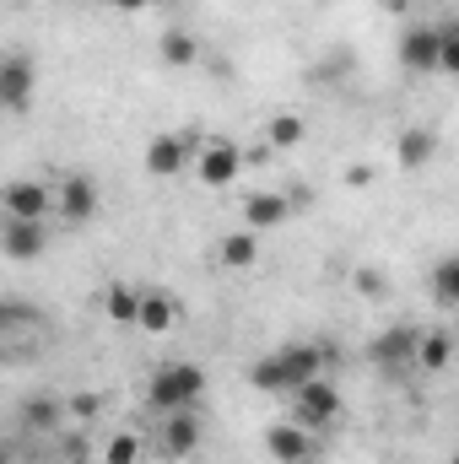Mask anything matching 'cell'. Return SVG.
I'll return each mask as SVG.
<instances>
[{
    "label": "cell",
    "instance_id": "cell-1",
    "mask_svg": "<svg viewBox=\"0 0 459 464\" xmlns=\"http://www.w3.org/2000/svg\"><path fill=\"white\" fill-rule=\"evenodd\" d=\"M206 394V372L195 362H162L146 383V405L157 416H173V411H195Z\"/></svg>",
    "mask_w": 459,
    "mask_h": 464
},
{
    "label": "cell",
    "instance_id": "cell-2",
    "mask_svg": "<svg viewBox=\"0 0 459 464\" xmlns=\"http://www.w3.org/2000/svg\"><path fill=\"white\" fill-rule=\"evenodd\" d=\"M292 421H303L308 432H325V427H336V421H341V389H336L330 378H314V383H303V389L292 394Z\"/></svg>",
    "mask_w": 459,
    "mask_h": 464
},
{
    "label": "cell",
    "instance_id": "cell-3",
    "mask_svg": "<svg viewBox=\"0 0 459 464\" xmlns=\"http://www.w3.org/2000/svg\"><path fill=\"white\" fill-rule=\"evenodd\" d=\"M400 65H405L411 76H438V71H444V27H427V22L405 27V38H400Z\"/></svg>",
    "mask_w": 459,
    "mask_h": 464
},
{
    "label": "cell",
    "instance_id": "cell-4",
    "mask_svg": "<svg viewBox=\"0 0 459 464\" xmlns=\"http://www.w3.org/2000/svg\"><path fill=\"white\" fill-rule=\"evenodd\" d=\"M243 162H249V151L238 146V140H228V135H211L206 146H200V184H211V189H228L232 179L243 173Z\"/></svg>",
    "mask_w": 459,
    "mask_h": 464
},
{
    "label": "cell",
    "instance_id": "cell-5",
    "mask_svg": "<svg viewBox=\"0 0 459 464\" xmlns=\"http://www.w3.org/2000/svg\"><path fill=\"white\" fill-rule=\"evenodd\" d=\"M265 454L276 464H314V432L303 427V421H276L270 432H265Z\"/></svg>",
    "mask_w": 459,
    "mask_h": 464
},
{
    "label": "cell",
    "instance_id": "cell-6",
    "mask_svg": "<svg viewBox=\"0 0 459 464\" xmlns=\"http://www.w3.org/2000/svg\"><path fill=\"white\" fill-rule=\"evenodd\" d=\"M184 168H190V135L162 130V135L146 140V173H151V179H179Z\"/></svg>",
    "mask_w": 459,
    "mask_h": 464
},
{
    "label": "cell",
    "instance_id": "cell-7",
    "mask_svg": "<svg viewBox=\"0 0 459 464\" xmlns=\"http://www.w3.org/2000/svg\"><path fill=\"white\" fill-rule=\"evenodd\" d=\"M0 248H5V259H11V265L44 259V248H49V232H44V222H27V217H5V227H0Z\"/></svg>",
    "mask_w": 459,
    "mask_h": 464
},
{
    "label": "cell",
    "instance_id": "cell-8",
    "mask_svg": "<svg viewBox=\"0 0 459 464\" xmlns=\"http://www.w3.org/2000/svg\"><path fill=\"white\" fill-rule=\"evenodd\" d=\"M54 211V189L38 179H11L5 184V217H27V222H49Z\"/></svg>",
    "mask_w": 459,
    "mask_h": 464
},
{
    "label": "cell",
    "instance_id": "cell-9",
    "mask_svg": "<svg viewBox=\"0 0 459 464\" xmlns=\"http://www.w3.org/2000/svg\"><path fill=\"white\" fill-rule=\"evenodd\" d=\"M54 211L71 222V227H82V222H93L98 217V184L87 179V173H71L60 189H54Z\"/></svg>",
    "mask_w": 459,
    "mask_h": 464
},
{
    "label": "cell",
    "instance_id": "cell-10",
    "mask_svg": "<svg viewBox=\"0 0 459 464\" xmlns=\"http://www.w3.org/2000/svg\"><path fill=\"white\" fill-rule=\"evenodd\" d=\"M157 449H162V459H190V454L200 449V416H195V411H173V416H162Z\"/></svg>",
    "mask_w": 459,
    "mask_h": 464
},
{
    "label": "cell",
    "instance_id": "cell-11",
    "mask_svg": "<svg viewBox=\"0 0 459 464\" xmlns=\"http://www.w3.org/2000/svg\"><path fill=\"white\" fill-rule=\"evenodd\" d=\"M416 341H422V330L395 324V330H384V335L373 341V362H378V367H416Z\"/></svg>",
    "mask_w": 459,
    "mask_h": 464
},
{
    "label": "cell",
    "instance_id": "cell-12",
    "mask_svg": "<svg viewBox=\"0 0 459 464\" xmlns=\"http://www.w3.org/2000/svg\"><path fill=\"white\" fill-rule=\"evenodd\" d=\"M0 103H5V114H27V103H33V65L16 54L0 65Z\"/></svg>",
    "mask_w": 459,
    "mask_h": 464
},
{
    "label": "cell",
    "instance_id": "cell-13",
    "mask_svg": "<svg viewBox=\"0 0 459 464\" xmlns=\"http://www.w3.org/2000/svg\"><path fill=\"white\" fill-rule=\"evenodd\" d=\"M433 157H438V135H433L427 124H411V130H400V140H395V162H400L405 173H422Z\"/></svg>",
    "mask_w": 459,
    "mask_h": 464
},
{
    "label": "cell",
    "instance_id": "cell-14",
    "mask_svg": "<svg viewBox=\"0 0 459 464\" xmlns=\"http://www.w3.org/2000/svg\"><path fill=\"white\" fill-rule=\"evenodd\" d=\"M287 217H292V200H287V195H276V189H259V195H249V200H243V222H249L254 232H276Z\"/></svg>",
    "mask_w": 459,
    "mask_h": 464
},
{
    "label": "cell",
    "instance_id": "cell-15",
    "mask_svg": "<svg viewBox=\"0 0 459 464\" xmlns=\"http://www.w3.org/2000/svg\"><path fill=\"white\" fill-rule=\"evenodd\" d=\"M217 265L232 270V276H238V270H254V265H259V232H254V227L228 232V237L217 243Z\"/></svg>",
    "mask_w": 459,
    "mask_h": 464
},
{
    "label": "cell",
    "instance_id": "cell-16",
    "mask_svg": "<svg viewBox=\"0 0 459 464\" xmlns=\"http://www.w3.org/2000/svg\"><path fill=\"white\" fill-rule=\"evenodd\" d=\"M141 303H146V292H135L124 281H114L103 292V314H109V324H119V330H141Z\"/></svg>",
    "mask_w": 459,
    "mask_h": 464
},
{
    "label": "cell",
    "instance_id": "cell-17",
    "mask_svg": "<svg viewBox=\"0 0 459 464\" xmlns=\"http://www.w3.org/2000/svg\"><path fill=\"white\" fill-rule=\"evenodd\" d=\"M454 330H422V341H416V367L422 372H444L449 362H454Z\"/></svg>",
    "mask_w": 459,
    "mask_h": 464
},
{
    "label": "cell",
    "instance_id": "cell-18",
    "mask_svg": "<svg viewBox=\"0 0 459 464\" xmlns=\"http://www.w3.org/2000/svg\"><path fill=\"white\" fill-rule=\"evenodd\" d=\"M179 324V303L168 297V292H146V303H141V330L146 335H168Z\"/></svg>",
    "mask_w": 459,
    "mask_h": 464
},
{
    "label": "cell",
    "instance_id": "cell-19",
    "mask_svg": "<svg viewBox=\"0 0 459 464\" xmlns=\"http://www.w3.org/2000/svg\"><path fill=\"white\" fill-rule=\"evenodd\" d=\"M303 140H308V119L303 114H270V124H265V146L270 151H292Z\"/></svg>",
    "mask_w": 459,
    "mask_h": 464
},
{
    "label": "cell",
    "instance_id": "cell-20",
    "mask_svg": "<svg viewBox=\"0 0 459 464\" xmlns=\"http://www.w3.org/2000/svg\"><path fill=\"white\" fill-rule=\"evenodd\" d=\"M427 292H433V303H438V308H454V314H459V254H454V259H438V265H433Z\"/></svg>",
    "mask_w": 459,
    "mask_h": 464
},
{
    "label": "cell",
    "instance_id": "cell-21",
    "mask_svg": "<svg viewBox=\"0 0 459 464\" xmlns=\"http://www.w3.org/2000/svg\"><path fill=\"white\" fill-rule=\"evenodd\" d=\"M162 60H168V65H179V71H184V65H195V60H200V44H195V33H184V27H168V33H162Z\"/></svg>",
    "mask_w": 459,
    "mask_h": 464
},
{
    "label": "cell",
    "instance_id": "cell-22",
    "mask_svg": "<svg viewBox=\"0 0 459 464\" xmlns=\"http://www.w3.org/2000/svg\"><path fill=\"white\" fill-rule=\"evenodd\" d=\"M65 411H71V405H60L54 394H33V400H27V427H38V432H54Z\"/></svg>",
    "mask_w": 459,
    "mask_h": 464
},
{
    "label": "cell",
    "instance_id": "cell-23",
    "mask_svg": "<svg viewBox=\"0 0 459 464\" xmlns=\"http://www.w3.org/2000/svg\"><path fill=\"white\" fill-rule=\"evenodd\" d=\"M249 383H254L259 394H287V378H281V362H276V351H270V356H259V362L249 367Z\"/></svg>",
    "mask_w": 459,
    "mask_h": 464
},
{
    "label": "cell",
    "instance_id": "cell-24",
    "mask_svg": "<svg viewBox=\"0 0 459 464\" xmlns=\"http://www.w3.org/2000/svg\"><path fill=\"white\" fill-rule=\"evenodd\" d=\"M103 459L109 464H141V438H135V432H114V438L103 443Z\"/></svg>",
    "mask_w": 459,
    "mask_h": 464
},
{
    "label": "cell",
    "instance_id": "cell-25",
    "mask_svg": "<svg viewBox=\"0 0 459 464\" xmlns=\"http://www.w3.org/2000/svg\"><path fill=\"white\" fill-rule=\"evenodd\" d=\"M65 405H71V416H76V421H93V416L103 411V400H98V394H71Z\"/></svg>",
    "mask_w": 459,
    "mask_h": 464
},
{
    "label": "cell",
    "instance_id": "cell-26",
    "mask_svg": "<svg viewBox=\"0 0 459 464\" xmlns=\"http://www.w3.org/2000/svg\"><path fill=\"white\" fill-rule=\"evenodd\" d=\"M444 76H459V27H444Z\"/></svg>",
    "mask_w": 459,
    "mask_h": 464
},
{
    "label": "cell",
    "instance_id": "cell-27",
    "mask_svg": "<svg viewBox=\"0 0 459 464\" xmlns=\"http://www.w3.org/2000/svg\"><path fill=\"white\" fill-rule=\"evenodd\" d=\"M65 459L71 464H93V443H87V438H65Z\"/></svg>",
    "mask_w": 459,
    "mask_h": 464
},
{
    "label": "cell",
    "instance_id": "cell-28",
    "mask_svg": "<svg viewBox=\"0 0 459 464\" xmlns=\"http://www.w3.org/2000/svg\"><path fill=\"white\" fill-rule=\"evenodd\" d=\"M356 292H362V297H384V281H378V270H356Z\"/></svg>",
    "mask_w": 459,
    "mask_h": 464
},
{
    "label": "cell",
    "instance_id": "cell-29",
    "mask_svg": "<svg viewBox=\"0 0 459 464\" xmlns=\"http://www.w3.org/2000/svg\"><path fill=\"white\" fill-rule=\"evenodd\" d=\"M367 184H373V168H362V162L346 168V189H367Z\"/></svg>",
    "mask_w": 459,
    "mask_h": 464
},
{
    "label": "cell",
    "instance_id": "cell-30",
    "mask_svg": "<svg viewBox=\"0 0 459 464\" xmlns=\"http://www.w3.org/2000/svg\"><path fill=\"white\" fill-rule=\"evenodd\" d=\"M109 5H114V11H130V16H135V11H146L151 0H109Z\"/></svg>",
    "mask_w": 459,
    "mask_h": 464
},
{
    "label": "cell",
    "instance_id": "cell-31",
    "mask_svg": "<svg viewBox=\"0 0 459 464\" xmlns=\"http://www.w3.org/2000/svg\"><path fill=\"white\" fill-rule=\"evenodd\" d=\"M400 5H422V0H400Z\"/></svg>",
    "mask_w": 459,
    "mask_h": 464
},
{
    "label": "cell",
    "instance_id": "cell-32",
    "mask_svg": "<svg viewBox=\"0 0 459 464\" xmlns=\"http://www.w3.org/2000/svg\"><path fill=\"white\" fill-rule=\"evenodd\" d=\"M454 335H459V319H454Z\"/></svg>",
    "mask_w": 459,
    "mask_h": 464
},
{
    "label": "cell",
    "instance_id": "cell-33",
    "mask_svg": "<svg viewBox=\"0 0 459 464\" xmlns=\"http://www.w3.org/2000/svg\"><path fill=\"white\" fill-rule=\"evenodd\" d=\"M93 464H109V459H93Z\"/></svg>",
    "mask_w": 459,
    "mask_h": 464
},
{
    "label": "cell",
    "instance_id": "cell-34",
    "mask_svg": "<svg viewBox=\"0 0 459 464\" xmlns=\"http://www.w3.org/2000/svg\"><path fill=\"white\" fill-rule=\"evenodd\" d=\"M449 464H459V454H454V459H449Z\"/></svg>",
    "mask_w": 459,
    "mask_h": 464
}]
</instances>
